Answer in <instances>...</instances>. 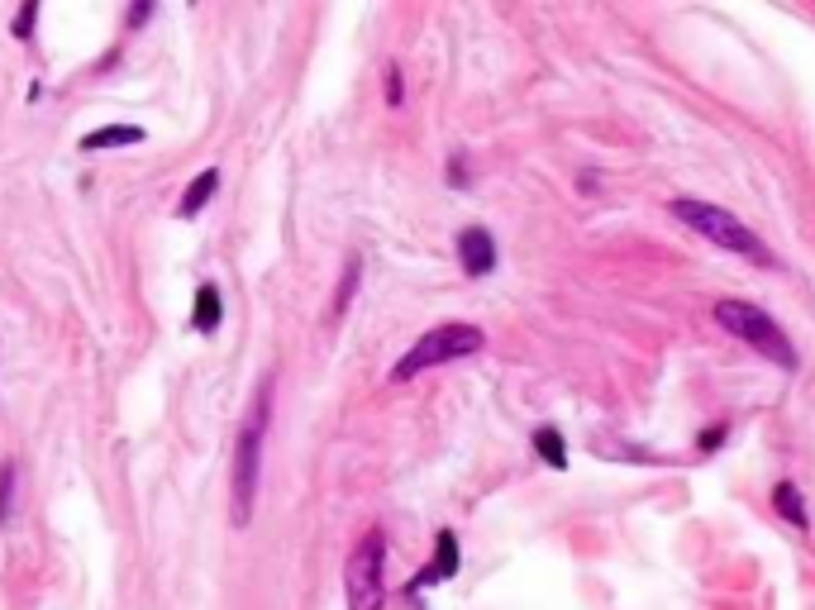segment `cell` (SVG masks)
<instances>
[{
	"mask_svg": "<svg viewBox=\"0 0 815 610\" xmlns=\"http://www.w3.org/2000/svg\"><path fill=\"white\" fill-rule=\"evenodd\" d=\"M343 591H349V610H386V534L367 530L349 553L343 567Z\"/></svg>",
	"mask_w": 815,
	"mask_h": 610,
	"instance_id": "cell-5",
	"label": "cell"
},
{
	"mask_svg": "<svg viewBox=\"0 0 815 610\" xmlns=\"http://www.w3.org/2000/svg\"><path fill=\"white\" fill-rule=\"evenodd\" d=\"M453 573H458V539H453V530H439L434 534V558L424 563V573L410 581V591H424L430 581H449Z\"/></svg>",
	"mask_w": 815,
	"mask_h": 610,
	"instance_id": "cell-7",
	"label": "cell"
},
{
	"mask_svg": "<svg viewBox=\"0 0 815 610\" xmlns=\"http://www.w3.org/2000/svg\"><path fill=\"white\" fill-rule=\"evenodd\" d=\"M720 439H725V425H715V429H711V434H706V439H701V449H715V443H720Z\"/></svg>",
	"mask_w": 815,
	"mask_h": 610,
	"instance_id": "cell-18",
	"label": "cell"
},
{
	"mask_svg": "<svg viewBox=\"0 0 815 610\" xmlns=\"http://www.w3.org/2000/svg\"><path fill=\"white\" fill-rule=\"evenodd\" d=\"M144 129L139 124H105V129H91V134H81V152H101V148H134V144H144Z\"/></svg>",
	"mask_w": 815,
	"mask_h": 610,
	"instance_id": "cell-9",
	"label": "cell"
},
{
	"mask_svg": "<svg viewBox=\"0 0 815 610\" xmlns=\"http://www.w3.org/2000/svg\"><path fill=\"white\" fill-rule=\"evenodd\" d=\"M668 210L682 219L687 229H696L701 239H711L715 248H725V253H739V258H749V262H758V268H772V253L763 243H758V234L744 225V219H735L729 210H720V205H711V201H672Z\"/></svg>",
	"mask_w": 815,
	"mask_h": 610,
	"instance_id": "cell-2",
	"label": "cell"
},
{
	"mask_svg": "<svg viewBox=\"0 0 815 610\" xmlns=\"http://www.w3.org/2000/svg\"><path fill=\"white\" fill-rule=\"evenodd\" d=\"M15 463H0V524L10 520V510H15Z\"/></svg>",
	"mask_w": 815,
	"mask_h": 610,
	"instance_id": "cell-14",
	"label": "cell"
},
{
	"mask_svg": "<svg viewBox=\"0 0 815 610\" xmlns=\"http://www.w3.org/2000/svg\"><path fill=\"white\" fill-rule=\"evenodd\" d=\"M219 320H225V296H219L215 282H201L196 286V310H191V329H196V334H215Z\"/></svg>",
	"mask_w": 815,
	"mask_h": 610,
	"instance_id": "cell-8",
	"label": "cell"
},
{
	"mask_svg": "<svg viewBox=\"0 0 815 610\" xmlns=\"http://www.w3.org/2000/svg\"><path fill=\"white\" fill-rule=\"evenodd\" d=\"M534 453L544 458L548 467H568V443H563V434L558 429H534Z\"/></svg>",
	"mask_w": 815,
	"mask_h": 610,
	"instance_id": "cell-12",
	"label": "cell"
},
{
	"mask_svg": "<svg viewBox=\"0 0 815 610\" xmlns=\"http://www.w3.org/2000/svg\"><path fill=\"white\" fill-rule=\"evenodd\" d=\"M215 186H219V168L196 172V182H191V186L182 191V201H177V219H196V215L205 210V205H210Z\"/></svg>",
	"mask_w": 815,
	"mask_h": 610,
	"instance_id": "cell-10",
	"label": "cell"
},
{
	"mask_svg": "<svg viewBox=\"0 0 815 610\" xmlns=\"http://www.w3.org/2000/svg\"><path fill=\"white\" fill-rule=\"evenodd\" d=\"M482 343H487V334H482L477 325H439V329H430V334H420L416 343H410V353L391 367V382H410V377H420V372H430V367L473 358V353H482Z\"/></svg>",
	"mask_w": 815,
	"mask_h": 610,
	"instance_id": "cell-4",
	"label": "cell"
},
{
	"mask_svg": "<svg viewBox=\"0 0 815 610\" xmlns=\"http://www.w3.org/2000/svg\"><path fill=\"white\" fill-rule=\"evenodd\" d=\"M268 420H272V377H262L253 406H248L243 425H239V443H234V524L253 520V501H258V467H262V439H268Z\"/></svg>",
	"mask_w": 815,
	"mask_h": 610,
	"instance_id": "cell-1",
	"label": "cell"
},
{
	"mask_svg": "<svg viewBox=\"0 0 815 610\" xmlns=\"http://www.w3.org/2000/svg\"><path fill=\"white\" fill-rule=\"evenodd\" d=\"M715 325H720L725 334H735L739 343H749L753 353H763V358H772V363H782V367H796L792 339L782 334V325L772 320L763 305H753V301H720V305H715Z\"/></svg>",
	"mask_w": 815,
	"mask_h": 610,
	"instance_id": "cell-3",
	"label": "cell"
},
{
	"mask_svg": "<svg viewBox=\"0 0 815 610\" xmlns=\"http://www.w3.org/2000/svg\"><path fill=\"white\" fill-rule=\"evenodd\" d=\"M458 262H463V272L467 276H487V272H496V239L482 225H467L463 234H458Z\"/></svg>",
	"mask_w": 815,
	"mask_h": 610,
	"instance_id": "cell-6",
	"label": "cell"
},
{
	"mask_svg": "<svg viewBox=\"0 0 815 610\" xmlns=\"http://www.w3.org/2000/svg\"><path fill=\"white\" fill-rule=\"evenodd\" d=\"M400 95H406V87H400V72L391 67V72H386V105H400Z\"/></svg>",
	"mask_w": 815,
	"mask_h": 610,
	"instance_id": "cell-17",
	"label": "cell"
},
{
	"mask_svg": "<svg viewBox=\"0 0 815 610\" xmlns=\"http://www.w3.org/2000/svg\"><path fill=\"white\" fill-rule=\"evenodd\" d=\"M772 506H778V515H782V520H792L796 530H811L806 501H801V491L792 487V482H778V487H772Z\"/></svg>",
	"mask_w": 815,
	"mask_h": 610,
	"instance_id": "cell-11",
	"label": "cell"
},
{
	"mask_svg": "<svg viewBox=\"0 0 815 610\" xmlns=\"http://www.w3.org/2000/svg\"><path fill=\"white\" fill-rule=\"evenodd\" d=\"M358 282H363V262L349 258V262H343V282H339V291H334V305H329V315H334V320H339L343 310H349V301H353Z\"/></svg>",
	"mask_w": 815,
	"mask_h": 610,
	"instance_id": "cell-13",
	"label": "cell"
},
{
	"mask_svg": "<svg viewBox=\"0 0 815 610\" xmlns=\"http://www.w3.org/2000/svg\"><path fill=\"white\" fill-rule=\"evenodd\" d=\"M158 15V5L153 0H139V5H129V15H124V24H129V29H139V24H148Z\"/></svg>",
	"mask_w": 815,
	"mask_h": 610,
	"instance_id": "cell-16",
	"label": "cell"
},
{
	"mask_svg": "<svg viewBox=\"0 0 815 610\" xmlns=\"http://www.w3.org/2000/svg\"><path fill=\"white\" fill-rule=\"evenodd\" d=\"M34 24H38V0H24V5H20V15H15V24H10V34H15L20 44H24V38L34 34Z\"/></svg>",
	"mask_w": 815,
	"mask_h": 610,
	"instance_id": "cell-15",
	"label": "cell"
}]
</instances>
